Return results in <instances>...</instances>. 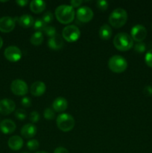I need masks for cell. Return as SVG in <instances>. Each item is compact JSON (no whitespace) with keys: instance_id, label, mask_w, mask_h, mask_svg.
Returning <instances> with one entry per match:
<instances>
[{"instance_id":"obj_1","label":"cell","mask_w":152,"mask_h":153,"mask_svg":"<svg viewBox=\"0 0 152 153\" xmlns=\"http://www.w3.org/2000/svg\"><path fill=\"white\" fill-rule=\"evenodd\" d=\"M75 12L72 6L68 4H61L55 10V16L62 24H69L75 19Z\"/></svg>"},{"instance_id":"obj_2","label":"cell","mask_w":152,"mask_h":153,"mask_svg":"<svg viewBox=\"0 0 152 153\" xmlns=\"http://www.w3.org/2000/svg\"><path fill=\"white\" fill-rule=\"evenodd\" d=\"M113 45L116 49L122 52L128 51L134 46V40L125 32H120L115 36Z\"/></svg>"},{"instance_id":"obj_3","label":"cell","mask_w":152,"mask_h":153,"mask_svg":"<svg viewBox=\"0 0 152 153\" xmlns=\"http://www.w3.org/2000/svg\"><path fill=\"white\" fill-rule=\"evenodd\" d=\"M128 20V13L123 8H116L110 13L109 22L114 28H121Z\"/></svg>"},{"instance_id":"obj_4","label":"cell","mask_w":152,"mask_h":153,"mask_svg":"<svg viewBox=\"0 0 152 153\" xmlns=\"http://www.w3.org/2000/svg\"><path fill=\"white\" fill-rule=\"evenodd\" d=\"M56 124L61 131L68 132L74 128L75 121L72 115L67 113H63L58 115L57 117Z\"/></svg>"},{"instance_id":"obj_5","label":"cell","mask_w":152,"mask_h":153,"mask_svg":"<svg viewBox=\"0 0 152 153\" xmlns=\"http://www.w3.org/2000/svg\"><path fill=\"white\" fill-rule=\"evenodd\" d=\"M108 67L113 73H121L126 70L128 62L125 58L120 55H113L109 59Z\"/></svg>"},{"instance_id":"obj_6","label":"cell","mask_w":152,"mask_h":153,"mask_svg":"<svg viewBox=\"0 0 152 153\" xmlns=\"http://www.w3.org/2000/svg\"><path fill=\"white\" fill-rule=\"evenodd\" d=\"M80 36V31L75 25H69L66 26L63 29L62 37L67 42L73 43V42L77 41Z\"/></svg>"},{"instance_id":"obj_7","label":"cell","mask_w":152,"mask_h":153,"mask_svg":"<svg viewBox=\"0 0 152 153\" xmlns=\"http://www.w3.org/2000/svg\"><path fill=\"white\" fill-rule=\"evenodd\" d=\"M10 90L12 93L16 96H25L28 92V85L21 79L13 81L10 85Z\"/></svg>"},{"instance_id":"obj_8","label":"cell","mask_w":152,"mask_h":153,"mask_svg":"<svg viewBox=\"0 0 152 153\" xmlns=\"http://www.w3.org/2000/svg\"><path fill=\"white\" fill-rule=\"evenodd\" d=\"M4 57L10 62H17L22 58V52L20 49L15 46H10L4 49Z\"/></svg>"},{"instance_id":"obj_9","label":"cell","mask_w":152,"mask_h":153,"mask_svg":"<svg viewBox=\"0 0 152 153\" xmlns=\"http://www.w3.org/2000/svg\"><path fill=\"white\" fill-rule=\"evenodd\" d=\"M147 36V30L142 25H136L131 28V37L134 41L142 42Z\"/></svg>"},{"instance_id":"obj_10","label":"cell","mask_w":152,"mask_h":153,"mask_svg":"<svg viewBox=\"0 0 152 153\" xmlns=\"http://www.w3.org/2000/svg\"><path fill=\"white\" fill-rule=\"evenodd\" d=\"M16 25L15 18L10 16H2L0 18V31L9 33L13 31Z\"/></svg>"},{"instance_id":"obj_11","label":"cell","mask_w":152,"mask_h":153,"mask_svg":"<svg viewBox=\"0 0 152 153\" xmlns=\"http://www.w3.org/2000/svg\"><path fill=\"white\" fill-rule=\"evenodd\" d=\"M76 15L77 19L81 22H88L92 19L94 13L90 7L87 6H83L77 9Z\"/></svg>"},{"instance_id":"obj_12","label":"cell","mask_w":152,"mask_h":153,"mask_svg":"<svg viewBox=\"0 0 152 153\" xmlns=\"http://www.w3.org/2000/svg\"><path fill=\"white\" fill-rule=\"evenodd\" d=\"M16 104L10 99H4L0 101V114L8 115L15 110Z\"/></svg>"},{"instance_id":"obj_13","label":"cell","mask_w":152,"mask_h":153,"mask_svg":"<svg viewBox=\"0 0 152 153\" xmlns=\"http://www.w3.org/2000/svg\"><path fill=\"white\" fill-rule=\"evenodd\" d=\"M16 124L10 119L3 120L0 122V131L3 134H11L16 130Z\"/></svg>"},{"instance_id":"obj_14","label":"cell","mask_w":152,"mask_h":153,"mask_svg":"<svg viewBox=\"0 0 152 153\" xmlns=\"http://www.w3.org/2000/svg\"><path fill=\"white\" fill-rule=\"evenodd\" d=\"M46 86L45 85L44 82H40V81H37V82H34L31 85V88H30V91L31 94H32L34 97H40L43 95L45 92H46Z\"/></svg>"},{"instance_id":"obj_15","label":"cell","mask_w":152,"mask_h":153,"mask_svg":"<svg viewBox=\"0 0 152 153\" xmlns=\"http://www.w3.org/2000/svg\"><path fill=\"white\" fill-rule=\"evenodd\" d=\"M48 45L51 49L53 50H60L64 46L63 37L60 34H55L54 37H50L48 41Z\"/></svg>"},{"instance_id":"obj_16","label":"cell","mask_w":152,"mask_h":153,"mask_svg":"<svg viewBox=\"0 0 152 153\" xmlns=\"http://www.w3.org/2000/svg\"><path fill=\"white\" fill-rule=\"evenodd\" d=\"M15 20L17 21L19 25L23 28H30L33 26L35 21L32 16L28 14H24L19 17H15Z\"/></svg>"},{"instance_id":"obj_17","label":"cell","mask_w":152,"mask_h":153,"mask_svg":"<svg viewBox=\"0 0 152 153\" xmlns=\"http://www.w3.org/2000/svg\"><path fill=\"white\" fill-rule=\"evenodd\" d=\"M68 107V102L63 97H58L54 100L52 103V108L56 112H63Z\"/></svg>"},{"instance_id":"obj_18","label":"cell","mask_w":152,"mask_h":153,"mask_svg":"<svg viewBox=\"0 0 152 153\" xmlns=\"http://www.w3.org/2000/svg\"><path fill=\"white\" fill-rule=\"evenodd\" d=\"M7 145L12 150H19L23 146V140L19 136H12L9 138L8 141H7Z\"/></svg>"},{"instance_id":"obj_19","label":"cell","mask_w":152,"mask_h":153,"mask_svg":"<svg viewBox=\"0 0 152 153\" xmlns=\"http://www.w3.org/2000/svg\"><path fill=\"white\" fill-rule=\"evenodd\" d=\"M37 133V128L34 125L31 123L25 124L21 128V134L25 138H31L34 137Z\"/></svg>"},{"instance_id":"obj_20","label":"cell","mask_w":152,"mask_h":153,"mask_svg":"<svg viewBox=\"0 0 152 153\" xmlns=\"http://www.w3.org/2000/svg\"><path fill=\"white\" fill-rule=\"evenodd\" d=\"M46 3L42 0H33L30 3V9L34 13H42L46 9Z\"/></svg>"},{"instance_id":"obj_21","label":"cell","mask_w":152,"mask_h":153,"mask_svg":"<svg viewBox=\"0 0 152 153\" xmlns=\"http://www.w3.org/2000/svg\"><path fill=\"white\" fill-rule=\"evenodd\" d=\"M113 31L110 25L107 24H104L100 27L99 29V36L102 40H107L111 37Z\"/></svg>"},{"instance_id":"obj_22","label":"cell","mask_w":152,"mask_h":153,"mask_svg":"<svg viewBox=\"0 0 152 153\" xmlns=\"http://www.w3.org/2000/svg\"><path fill=\"white\" fill-rule=\"evenodd\" d=\"M43 39H44V37H43V33L40 32V31H36L31 35L30 42H31V44L34 45V46H39L43 43Z\"/></svg>"},{"instance_id":"obj_23","label":"cell","mask_w":152,"mask_h":153,"mask_svg":"<svg viewBox=\"0 0 152 153\" xmlns=\"http://www.w3.org/2000/svg\"><path fill=\"white\" fill-rule=\"evenodd\" d=\"M46 26H47L46 24L43 22V19H36V20L34 21V25H33L34 29L37 30V31H40V32H42V31H44L45 28H46Z\"/></svg>"},{"instance_id":"obj_24","label":"cell","mask_w":152,"mask_h":153,"mask_svg":"<svg viewBox=\"0 0 152 153\" xmlns=\"http://www.w3.org/2000/svg\"><path fill=\"white\" fill-rule=\"evenodd\" d=\"M15 117L17 118L19 120H25L28 117L26 111L22 108H19L15 111Z\"/></svg>"},{"instance_id":"obj_25","label":"cell","mask_w":152,"mask_h":153,"mask_svg":"<svg viewBox=\"0 0 152 153\" xmlns=\"http://www.w3.org/2000/svg\"><path fill=\"white\" fill-rule=\"evenodd\" d=\"M39 146H40V143H39L38 140H35V139H32V140H30L27 142V147L31 151L37 150Z\"/></svg>"},{"instance_id":"obj_26","label":"cell","mask_w":152,"mask_h":153,"mask_svg":"<svg viewBox=\"0 0 152 153\" xmlns=\"http://www.w3.org/2000/svg\"><path fill=\"white\" fill-rule=\"evenodd\" d=\"M43 116H44L45 119L48 120H53L55 117V111H54L53 109H52L51 108H47L46 109H45L44 113H43Z\"/></svg>"},{"instance_id":"obj_27","label":"cell","mask_w":152,"mask_h":153,"mask_svg":"<svg viewBox=\"0 0 152 153\" xmlns=\"http://www.w3.org/2000/svg\"><path fill=\"white\" fill-rule=\"evenodd\" d=\"M42 19H43V21L46 24L51 23V22H52L54 19L53 13H52L51 11L46 12V13L43 14V17H42Z\"/></svg>"},{"instance_id":"obj_28","label":"cell","mask_w":152,"mask_h":153,"mask_svg":"<svg viewBox=\"0 0 152 153\" xmlns=\"http://www.w3.org/2000/svg\"><path fill=\"white\" fill-rule=\"evenodd\" d=\"M96 6L99 10L104 11L108 7V2L105 0H98L96 2Z\"/></svg>"},{"instance_id":"obj_29","label":"cell","mask_w":152,"mask_h":153,"mask_svg":"<svg viewBox=\"0 0 152 153\" xmlns=\"http://www.w3.org/2000/svg\"><path fill=\"white\" fill-rule=\"evenodd\" d=\"M44 32L46 33V34L47 36H49V37H52L57 34L56 33V29H55V27L53 26H46V28L44 30Z\"/></svg>"},{"instance_id":"obj_30","label":"cell","mask_w":152,"mask_h":153,"mask_svg":"<svg viewBox=\"0 0 152 153\" xmlns=\"http://www.w3.org/2000/svg\"><path fill=\"white\" fill-rule=\"evenodd\" d=\"M145 61L149 67L152 68V49L146 53L145 57Z\"/></svg>"},{"instance_id":"obj_31","label":"cell","mask_w":152,"mask_h":153,"mask_svg":"<svg viewBox=\"0 0 152 153\" xmlns=\"http://www.w3.org/2000/svg\"><path fill=\"white\" fill-rule=\"evenodd\" d=\"M145 44L143 42H139L137 43V44L134 46V49L139 53H142L145 51Z\"/></svg>"},{"instance_id":"obj_32","label":"cell","mask_w":152,"mask_h":153,"mask_svg":"<svg viewBox=\"0 0 152 153\" xmlns=\"http://www.w3.org/2000/svg\"><path fill=\"white\" fill-rule=\"evenodd\" d=\"M29 120L32 123H37L40 120V114L37 111H32L29 115Z\"/></svg>"},{"instance_id":"obj_33","label":"cell","mask_w":152,"mask_h":153,"mask_svg":"<svg viewBox=\"0 0 152 153\" xmlns=\"http://www.w3.org/2000/svg\"><path fill=\"white\" fill-rule=\"evenodd\" d=\"M21 105L25 108H29L31 105V100L28 97H23L21 100Z\"/></svg>"},{"instance_id":"obj_34","label":"cell","mask_w":152,"mask_h":153,"mask_svg":"<svg viewBox=\"0 0 152 153\" xmlns=\"http://www.w3.org/2000/svg\"><path fill=\"white\" fill-rule=\"evenodd\" d=\"M143 94L146 96V97H151L152 96V86L150 85H147L143 89Z\"/></svg>"},{"instance_id":"obj_35","label":"cell","mask_w":152,"mask_h":153,"mask_svg":"<svg viewBox=\"0 0 152 153\" xmlns=\"http://www.w3.org/2000/svg\"><path fill=\"white\" fill-rule=\"evenodd\" d=\"M82 2H83V1H81V0H72V1H70V4L74 8V7H79L82 4Z\"/></svg>"},{"instance_id":"obj_36","label":"cell","mask_w":152,"mask_h":153,"mask_svg":"<svg viewBox=\"0 0 152 153\" xmlns=\"http://www.w3.org/2000/svg\"><path fill=\"white\" fill-rule=\"evenodd\" d=\"M54 153H69L68 150L64 147H58L55 149Z\"/></svg>"},{"instance_id":"obj_37","label":"cell","mask_w":152,"mask_h":153,"mask_svg":"<svg viewBox=\"0 0 152 153\" xmlns=\"http://www.w3.org/2000/svg\"><path fill=\"white\" fill-rule=\"evenodd\" d=\"M16 3L19 4L20 7H25L28 3V0H18V1H16Z\"/></svg>"},{"instance_id":"obj_38","label":"cell","mask_w":152,"mask_h":153,"mask_svg":"<svg viewBox=\"0 0 152 153\" xmlns=\"http://www.w3.org/2000/svg\"><path fill=\"white\" fill-rule=\"evenodd\" d=\"M2 46H3V40H2V38L0 37V49L2 47Z\"/></svg>"},{"instance_id":"obj_39","label":"cell","mask_w":152,"mask_h":153,"mask_svg":"<svg viewBox=\"0 0 152 153\" xmlns=\"http://www.w3.org/2000/svg\"><path fill=\"white\" fill-rule=\"evenodd\" d=\"M36 153H49V152H45V151H40V152H37Z\"/></svg>"},{"instance_id":"obj_40","label":"cell","mask_w":152,"mask_h":153,"mask_svg":"<svg viewBox=\"0 0 152 153\" xmlns=\"http://www.w3.org/2000/svg\"><path fill=\"white\" fill-rule=\"evenodd\" d=\"M22 153H28V152H22Z\"/></svg>"}]
</instances>
